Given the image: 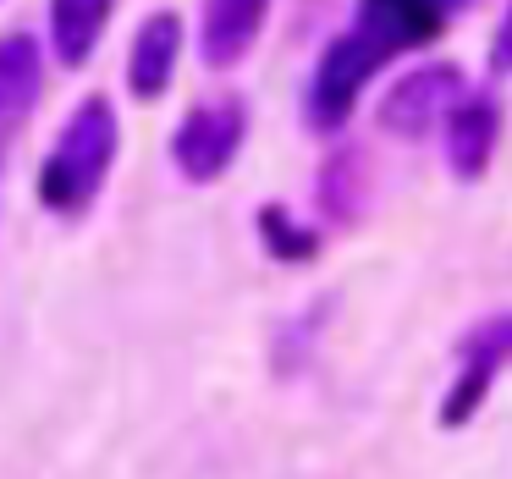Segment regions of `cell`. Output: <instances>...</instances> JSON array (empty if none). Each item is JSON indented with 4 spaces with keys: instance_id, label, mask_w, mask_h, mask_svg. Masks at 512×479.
Masks as SVG:
<instances>
[{
    "instance_id": "5",
    "label": "cell",
    "mask_w": 512,
    "mask_h": 479,
    "mask_svg": "<svg viewBox=\"0 0 512 479\" xmlns=\"http://www.w3.org/2000/svg\"><path fill=\"white\" fill-rule=\"evenodd\" d=\"M457 94H463V72L457 67H446V61L441 67H419L386 94L380 127H391V133H402V138H424L457 105Z\"/></svg>"
},
{
    "instance_id": "3",
    "label": "cell",
    "mask_w": 512,
    "mask_h": 479,
    "mask_svg": "<svg viewBox=\"0 0 512 479\" xmlns=\"http://www.w3.org/2000/svg\"><path fill=\"white\" fill-rule=\"evenodd\" d=\"M457 364L463 369H457L452 391L441 397V424L446 430H463V424L485 408L496 375L512 364V314H490L485 325H474V331L457 342Z\"/></svg>"
},
{
    "instance_id": "2",
    "label": "cell",
    "mask_w": 512,
    "mask_h": 479,
    "mask_svg": "<svg viewBox=\"0 0 512 479\" xmlns=\"http://www.w3.org/2000/svg\"><path fill=\"white\" fill-rule=\"evenodd\" d=\"M386 61H391L386 50H380L369 34H358V28H347L342 39H331L325 56H320V67H314V83H309V122L325 127V133L342 127L347 116H353L364 83L375 78Z\"/></svg>"
},
{
    "instance_id": "4",
    "label": "cell",
    "mask_w": 512,
    "mask_h": 479,
    "mask_svg": "<svg viewBox=\"0 0 512 479\" xmlns=\"http://www.w3.org/2000/svg\"><path fill=\"white\" fill-rule=\"evenodd\" d=\"M243 149V105L221 100V105H199L182 116L177 138H171V160L188 182H215Z\"/></svg>"
},
{
    "instance_id": "1",
    "label": "cell",
    "mask_w": 512,
    "mask_h": 479,
    "mask_svg": "<svg viewBox=\"0 0 512 479\" xmlns=\"http://www.w3.org/2000/svg\"><path fill=\"white\" fill-rule=\"evenodd\" d=\"M116 160V111L94 94L72 111V122L61 127L50 160L39 166V204L56 215H78L100 199L105 171Z\"/></svg>"
},
{
    "instance_id": "11",
    "label": "cell",
    "mask_w": 512,
    "mask_h": 479,
    "mask_svg": "<svg viewBox=\"0 0 512 479\" xmlns=\"http://www.w3.org/2000/svg\"><path fill=\"white\" fill-rule=\"evenodd\" d=\"M105 17H111V0H50V39H56V56L67 67L89 61Z\"/></svg>"
},
{
    "instance_id": "10",
    "label": "cell",
    "mask_w": 512,
    "mask_h": 479,
    "mask_svg": "<svg viewBox=\"0 0 512 479\" xmlns=\"http://www.w3.org/2000/svg\"><path fill=\"white\" fill-rule=\"evenodd\" d=\"M39 78H45V67H39L34 39L28 34L0 39V122H17L39 100Z\"/></svg>"
},
{
    "instance_id": "12",
    "label": "cell",
    "mask_w": 512,
    "mask_h": 479,
    "mask_svg": "<svg viewBox=\"0 0 512 479\" xmlns=\"http://www.w3.org/2000/svg\"><path fill=\"white\" fill-rule=\"evenodd\" d=\"M259 237H265V248L281 259V265H303V259H314V248H320V237H314L309 226L292 221L281 204L259 210Z\"/></svg>"
},
{
    "instance_id": "8",
    "label": "cell",
    "mask_w": 512,
    "mask_h": 479,
    "mask_svg": "<svg viewBox=\"0 0 512 479\" xmlns=\"http://www.w3.org/2000/svg\"><path fill=\"white\" fill-rule=\"evenodd\" d=\"M177 50H182V23L177 12H155L133 39V56H127V83H133L138 100H160L177 72Z\"/></svg>"
},
{
    "instance_id": "6",
    "label": "cell",
    "mask_w": 512,
    "mask_h": 479,
    "mask_svg": "<svg viewBox=\"0 0 512 479\" xmlns=\"http://www.w3.org/2000/svg\"><path fill=\"white\" fill-rule=\"evenodd\" d=\"M457 6L463 0H364V12H358L353 28L375 39L386 56H397L402 45H419V39L441 34Z\"/></svg>"
},
{
    "instance_id": "9",
    "label": "cell",
    "mask_w": 512,
    "mask_h": 479,
    "mask_svg": "<svg viewBox=\"0 0 512 479\" xmlns=\"http://www.w3.org/2000/svg\"><path fill=\"white\" fill-rule=\"evenodd\" d=\"M270 0H210L204 6V61L210 67H237L248 56V45L265 28Z\"/></svg>"
},
{
    "instance_id": "7",
    "label": "cell",
    "mask_w": 512,
    "mask_h": 479,
    "mask_svg": "<svg viewBox=\"0 0 512 479\" xmlns=\"http://www.w3.org/2000/svg\"><path fill=\"white\" fill-rule=\"evenodd\" d=\"M496 133H501V116L490 100H457L446 111V160L463 182L485 177L490 155H496Z\"/></svg>"
},
{
    "instance_id": "13",
    "label": "cell",
    "mask_w": 512,
    "mask_h": 479,
    "mask_svg": "<svg viewBox=\"0 0 512 479\" xmlns=\"http://www.w3.org/2000/svg\"><path fill=\"white\" fill-rule=\"evenodd\" d=\"M496 61L501 72H512V6H507V17H501V28H496Z\"/></svg>"
}]
</instances>
